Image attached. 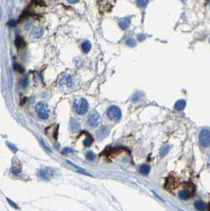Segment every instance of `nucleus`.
Masks as SVG:
<instances>
[{
    "mask_svg": "<svg viewBox=\"0 0 210 211\" xmlns=\"http://www.w3.org/2000/svg\"><path fill=\"white\" fill-rule=\"evenodd\" d=\"M85 133L87 135V137L85 138V141H84V145L85 146H87V147H89V146H91L93 142V137L91 136V134H88V132H85Z\"/></svg>",
    "mask_w": 210,
    "mask_h": 211,
    "instance_id": "obj_15",
    "label": "nucleus"
},
{
    "mask_svg": "<svg viewBox=\"0 0 210 211\" xmlns=\"http://www.w3.org/2000/svg\"><path fill=\"white\" fill-rule=\"evenodd\" d=\"M15 44L17 46V48H23L26 47V43L22 37H17L16 40H15Z\"/></svg>",
    "mask_w": 210,
    "mask_h": 211,
    "instance_id": "obj_10",
    "label": "nucleus"
},
{
    "mask_svg": "<svg viewBox=\"0 0 210 211\" xmlns=\"http://www.w3.org/2000/svg\"><path fill=\"white\" fill-rule=\"evenodd\" d=\"M148 3H149L148 1H143V0H142V1H137V5L139 6V7H145Z\"/></svg>",
    "mask_w": 210,
    "mask_h": 211,
    "instance_id": "obj_23",
    "label": "nucleus"
},
{
    "mask_svg": "<svg viewBox=\"0 0 210 211\" xmlns=\"http://www.w3.org/2000/svg\"><path fill=\"white\" fill-rule=\"evenodd\" d=\"M67 162H68L69 164H70V165H72V166H74V168H76V169H77V172H81V173H82V174L87 175V176H91V175L89 174V173H88L87 172L85 171V169H83V168H80V167H78V166H77V165H74V163L70 162V161H67Z\"/></svg>",
    "mask_w": 210,
    "mask_h": 211,
    "instance_id": "obj_18",
    "label": "nucleus"
},
{
    "mask_svg": "<svg viewBox=\"0 0 210 211\" xmlns=\"http://www.w3.org/2000/svg\"><path fill=\"white\" fill-rule=\"evenodd\" d=\"M199 143L202 147L209 146V130L204 129L199 134Z\"/></svg>",
    "mask_w": 210,
    "mask_h": 211,
    "instance_id": "obj_4",
    "label": "nucleus"
},
{
    "mask_svg": "<svg viewBox=\"0 0 210 211\" xmlns=\"http://www.w3.org/2000/svg\"><path fill=\"white\" fill-rule=\"evenodd\" d=\"M139 93H136L135 94L133 95V98H132V100H133V101H136V100H137L138 98H139L140 96H141V95H138Z\"/></svg>",
    "mask_w": 210,
    "mask_h": 211,
    "instance_id": "obj_30",
    "label": "nucleus"
},
{
    "mask_svg": "<svg viewBox=\"0 0 210 211\" xmlns=\"http://www.w3.org/2000/svg\"><path fill=\"white\" fill-rule=\"evenodd\" d=\"M8 146L10 147V149H11L12 151L14 152V153H16V152L17 151V147L14 146V145H13V144H11V143H8Z\"/></svg>",
    "mask_w": 210,
    "mask_h": 211,
    "instance_id": "obj_28",
    "label": "nucleus"
},
{
    "mask_svg": "<svg viewBox=\"0 0 210 211\" xmlns=\"http://www.w3.org/2000/svg\"><path fill=\"white\" fill-rule=\"evenodd\" d=\"M110 134V129L108 128V127H102L101 128L99 129V131H97V137L98 138V139L103 140L105 138H107Z\"/></svg>",
    "mask_w": 210,
    "mask_h": 211,
    "instance_id": "obj_6",
    "label": "nucleus"
},
{
    "mask_svg": "<svg viewBox=\"0 0 210 211\" xmlns=\"http://www.w3.org/2000/svg\"><path fill=\"white\" fill-rule=\"evenodd\" d=\"M8 25L10 26H14V25H15V22H14V21H10L8 23Z\"/></svg>",
    "mask_w": 210,
    "mask_h": 211,
    "instance_id": "obj_32",
    "label": "nucleus"
},
{
    "mask_svg": "<svg viewBox=\"0 0 210 211\" xmlns=\"http://www.w3.org/2000/svg\"><path fill=\"white\" fill-rule=\"evenodd\" d=\"M40 142H41V144H42L43 147H44V148L45 149V150H47V151L48 152L49 154H51V149L49 148L48 146H47V145H46L45 143H44V140L41 139V140H40Z\"/></svg>",
    "mask_w": 210,
    "mask_h": 211,
    "instance_id": "obj_25",
    "label": "nucleus"
},
{
    "mask_svg": "<svg viewBox=\"0 0 210 211\" xmlns=\"http://www.w3.org/2000/svg\"><path fill=\"white\" fill-rule=\"evenodd\" d=\"M28 77L26 76V77H24L22 78V80L21 82V85L22 87H26V86H28Z\"/></svg>",
    "mask_w": 210,
    "mask_h": 211,
    "instance_id": "obj_21",
    "label": "nucleus"
},
{
    "mask_svg": "<svg viewBox=\"0 0 210 211\" xmlns=\"http://www.w3.org/2000/svg\"><path fill=\"white\" fill-rule=\"evenodd\" d=\"M191 196V194H190V192L187 191H179V197L182 200H186V199H189Z\"/></svg>",
    "mask_w": 210,
    "mask_h": 211,
    "instance_id": "obj_13",
    "label": "nucleus"
},
{
    "mask_svg": "<svg viewBox=\"0 0 210 211\" xmlns=\"http://www.w3.org/2000/svg\"><path fill=\"white\" fill-rule=\"evenodd\" d=\"M35 111L37 116L41 120H47L49 117V109L48 104L44 102H39L35 106Z\"/></svg>",
    "mask_w": 210,
    "mask_h": 211,
    "instance_id": "obj_1",
    "label": "nucleus"
},
{
    "mask_svg": "<svg viewBox=\"0 0 210 211\" xmlns=\"http://www.w3.org/2000/svg\"><path fill=\"white\" fill-rule=\"evenodd\" d=\"M107 116L112 121H118L122 117V112L118 106L112 105L108 108Z\"/></svg>",
    "mask_w": 210,
    "mask_h": 211,
    "instance_id": "obj_3",
    "label": "nucleus"
},
{
    "mask_svg": "<svg viewBox=\"0 0 210 211\" xmlns=\"http://www.w3.org/2000/svg\"><path fill=\"white\" fill-rule=\"evenodd\" d=\"M74 149H72L71 148H69V147H66V148H64L63 149V154H70V153H73Z\"/></svg>",
    "mask_w": 210,
    "mask_h": 211,
    "instance_id": "obj_27",
    "label": "nucleus"
},
{
    "mask_svg": "<svg viewBox=\"0 0 210 211\" xmlns=\"http://www.w3.org/2000/svg\"><path fill=\"white\" fill-rule=\"evenodd\" d=\"M170 150V146H168V145H165L160 149V156L161 157H164L166 154H168V152Z\"/></svg>",
    "mask_w": 210,
    "mask_h": 211,
    "instance_id": "obj_17",
    "label": "nucleus"
},
{
    "mask_svg": "<svg viewBox=\"0 0 210 211\" xmlns=\"http://www.w3.org/2000/svg\"><path fill=\"white\" fill-rule=\"evenodd\" d=\"M14 70H15V71H19V72L24 71V68H23L21 66L19 65L18 63H14Z\"/></svg>",
    "mask_w": 210,
    "mask_h": 211,
    "instance_id": "obj_22",
    "label": "nucleus"
},
{
    "mask_svg": "<svg viewBox=\"0 0 210 211\" xmlns=\"http://www.w3.org/2000/svg\"><path fill=\"white\" fill-rule=\"evenodd\" d=\"M32 35L35 37V38H39L43 35V28L42 27H37L35 28L32 32Z\"/></svg>",
    "mask_w": 210,
    "mask_h": 211,
    "instance_id": "obj_12",
    "label": "nucleus"
},
{
    "mask_svg": "<svg viewBox=\"0 0 210 211\" xmlns=\"http://www.w3.org/2000/svg\"><path fill=\"white\" fill-rule=\"evenodd\" d=\"M64 82V84L66 85V86H70L72 85V83H73V79H72V77H71L70 75H67L66 77H65L63 78V80L61 81V82Z\"/></svg>",
    "mask_w": 210,
    "mask_h": 211,
    "instance_id": "obj_19",
    "label": "nucleus"
},
{
    "mask_svg": "<svg viewBox=\"0 0 210 211\" xmlns=\"http://www.w3.org/2000/svg\"><path fill=\"white\" fill-rule=\"evenodd\" d=\"M131 23V18L130 17H123L121 18L119 21V25L122 29H126L127 28Z\"/></svg>",
    "mask_w": 210,
    "mask_h": 211,
    "instance_id": "obj_8",
    "label": "nucleus"
},
{
    "mask_svg": "<svg viewBox=\"0 0 210 211\" xmlns=\"http://www.w3.org/2000/svg\"><path fill=\"white\" fill-rule=\"evenodd\" d=\"M150 171V167L147 165H143L140 167V172L144 175L149 174V172Z\"/></svg>",
    "mask_w": 210,
    "mask_h": 211,
    "instance_id": "obj_16",
    "label": "nucleus"
},
{
    "mask_svg": "<svg viewBox=\"0 0 210 211\" xmlns=\"http://www.w3.org/2000/svg\"><path fill=\"white\" fill-rule=\"evenodd\" d=\"M194 206L199 211H204L207 209V205L202 201H196L194 203Z\"/></svg>",
    "mask_w": 210,
    "mask_h": 211,
    "instance_id": "obj_9",
    "label": "nucleus"
},
{
    "mask_svg": "<svg viewBox=\"0 0 210 211\" xmlns=\"http://www.w3.org/2000/svg\"><path fill=\"white\" fill-rule=\"evenodd\" d=\"M86 157L87 159L89 160H93L95 159V154H94L93 152L92 151H88L87 154H86Z\"/></svg>",
    "mask_w": 210,
    "mask_h": 211,
    "instance_id": "obj_20",
    "label": "nucleus"
},
{
    "mask_svg": "<svg viewBox=\"0 0 210 211\" xmlns=\"http://www.w3.org/2000/svg\"><path fill=\"white\" fill-rule=\"evenodd\" d=\"M100 122V116L97 112H93L92 113L88 118V124L92 127H95L99 125Z\"/></svg>",
    "mask_w": 210,
    "mask_h": 211,
    "instance_id": "obj_5",
    "label": "nucleus"
},
{
    "mask_svg": "<svg viewBox=\"0 0 210 211\" xmlns=\"http://www.w3.org/2000/svg\"><path fill=\"white\" fill-rule=\"evenodd\" d=\"M75 111L78 115L85 114L88 110V103L85 98H82L81 100H76L74 103Z\"/></svg>",
    "mask_w": 210,
    "mask_h": 211,
    "instance_id": "obj_2",
    "label": "nucleus"
},
{
    "mask_svg": "<svg viewBox=\"0 0 210 211\" xmlns=\"http://www.w3.org/2000/svg\"><path fill=\"white\" fill-rule=\"evenodd\" d=\"M91 43L88 41V40H86V41H84L82 44V48L83 51L85 52V53H87L88 51H90V49H91Z\"/></svg>",
    "mask_w": 210,
    "mask_h": 211,
    "instance_id": "obj_14",
    "label": "nucleus"
},
{
    "mask_svg": "<svg viewBox=\"0 0 210 211\" xmlns=\"http://www.w3.org/2000/svg\"><path fill=\"white\" fill-rule=\"evenodd\" d=\"M145 38V36L143 33H141V34L137 35V39L139 41H142V40H144Z\"/></svg>",
    "mask_w": 210,
    "mask_h": 211,
    "instance_id": "obj_31",
    "label": "nucleus"
},
{
    "mask_svg": "<svg viewBox=\"0 0 210 211\" xmlns=\"http://www.w3.org/2000/svg\"><path fill=\"white\" fill-rule=\"evenodd\" d=\"M186 104H187V103H186L184 100H179L175 103V109L176 110H178V111H181L182 109H184V108L186 107Z\"/></svg>",
    "mask_w": 210,
    "mask_h": 211,
    "instance_id": "obj_11",
    "label": "nucleus"
},
{
    "mask_svg": "<svg viewBox=\"0 0 210 211\" xmlns=\"http://www.w3.org/2000/svg\"><path fill=\"white\" fill-rule=\"evenodd\" d=\"M6 200H7V202H8L9 203H10V205H11L12 207L14 209H16V210H18L19 209V207H18V205L16 204V203H14V202H13L12 200H10L9 198H6Z\"/></svg>",
    "mask_w": 210,
    "mask_h": 211,
    "instance_id": "obj_24",
    "label": "nucleus"
},
{
    "mask_svg": "<svg viewBox=\"0 0 210 211\" xmlns=\"http://www.w3.org/2000/svg\"><path fill=\"white\" fill-rule=\"evenodd\" d=\"M128 45L131 46V47H134V46L136 45V41L133 40V39H129L127 40V42H126Z\"/></svg>",
    "mask_w": 210,
    "mask_h": 211,
    "instance_id": "obj_26",
    "label": "nucleus"
},
{
    "mask_svg": "<svg viewBox=\"0 0 210 211\" xmlns=\"http://www.w3.org/2000/svg\"><path fill=\"white\" fill-rule=\"evenodd\" d=\"M80 129V123L76 119L72 118L70 120V131L73 133H76L79 131Z\"/></svg>",
    "mask_w": 210,
    "mask_h": 211,
    "instance_id": "obj_7",
    "label": "nucleus"
},
{
    "mask_svg": "<svg viewBox=\"0 0 210 211\" xmlns=\"http://www.w3.org/2000/svg\"><path fill=\"white\" fill-rule=\"evenodd\" d=\"M12 173H13L14 176H17V175L20 173V170L17 168H12Z\"/></svg>",
    "mask_w": 210,
    "mask_h": 211,
    "instance_id": "obj_29",
    "label": "nucleus"
}]
</instances>
